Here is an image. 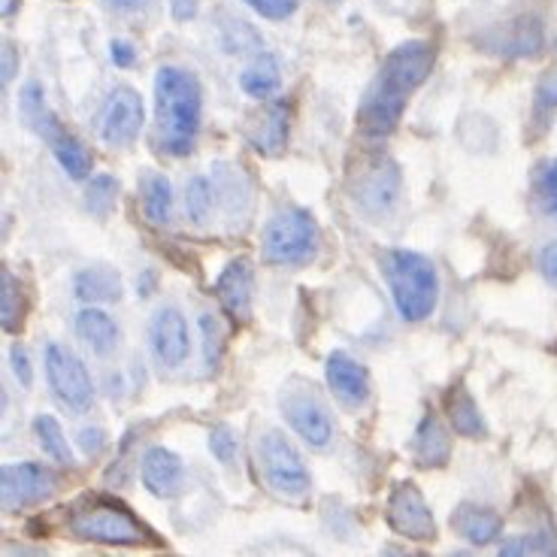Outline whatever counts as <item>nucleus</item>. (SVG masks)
Segmentation results:
<instances>
[{
  "instance_id": "obj_27",
  "label": "nucleus",
  "mask_w": 557,
  "mask_h": 557,
  "mask_svg": "<svg viewBox=\"0 0 557 557\" xmlns=\"http://www.w3.org/2000/svg\"><path fill=\"white\" fill-rule=\"evenodd\" d=\"M278 85H282V70H278L276 58L267 52H261L239 73V88L255 100H270L278 91Z\"/></svg>"
},
{
  "instance_id": "obj_14",
  "label": "nucleus",
  "mask_w": 557,
  "mask_h": 557,
  "mask_svg": "<svg viewBox=\"0 0 557 557\" xmlns=\"http://www.w3.org/2000/svg\"><path fill=\"white\" fill-rule=\"evenodd\" d=\"M149 348L164 370H180L191 355L188 319L180 307H161L149 321Z\"/></svg>"
},
{
  "instance_id": "obj_10",
  "label": "nucleus",
  "mask_w": 557,
  "mask_h": 557,
  "mask_svg": "<svg viewBox=\"0 0 557 557\" xmlns=\"http://www.w3.org/2000/svg\"><path fill=\"white\" fill-rule=\"evenodd\" d=\"M46 361V382L70 412H88L95 406V382L88 376V367L79 361L76 351H70L61 343H49L42 351Z\"/></svg>"
},
{
  "instance_id": "obj_48",
  "label": "nucleus",
  "mask_w": 557,
  "mask_h": 557,
  "mask_svg": "<svg viewBox=\"0 0 557 557\" xmlns=\"http://www.w3.org/2000/svg\"><path fill=\"white\" fill-rule=\"evenodd\" d=\"M555 46H557V42H555Z\"/></svg>"
},
{
  "instance_id": "obj_13",
  "label": "nucleus",
  "mask_w": 557,
  "mask_h": 557,
  "mask_svg": "<svg viewBox=\"0 0 557 557\" xmlns=\"http://www.w3.org/2000/svg\"><path fill=\"white\" fill-rule=\"evenodd\" d=\"M475 42L491 52V55L503 58H533L543 52L545 46V28L536 15H516L503 25L487 28L485 34H479Z\"/></svg>"
},
{
  "instance_id": "obj_11",
  "label": "nucleus",
  "mask_w": 557,
  "mask_h": 557,
  "mask_svg": "<svg viewBox=\"0 0 557 557\" xmlns=\"http://www.w3.org/2000/svg\"><path fill=\"white\" fill-rule=\"evenodd\" d=\"M385 521L397 536H404L409 543H433L436 540V518H433L431 503L416 482H397L391 487Z\"/></svg>"
},
{
  "instance_id": "obj_1",
  "label": "nucleus",
  "mask_w": 557,
  "mask_h": 557,
  "mask_svg": "<svg viewBox=\"0 0 557 557\" xmlns=\"http://www.w3.org/2000/svg\"><path fill=\"white\" fill-rule=\"evenodd\" d=\"M436 64V46L428 40H406L394 46L379 70L376 83L367 88L358 107V127L373 139L397 131L406 112V100L428 83Z\"/></svg>"
},
{
  "instance_id": "obj_21",
  "label": "nucleus",
  "mask_w": 557,
  "mask_h": 557,
  "mask_svg": "<svg viewBox=\"0 0 557 557\" xmlns=\"http://www.w3.org/2000/svg\"><path fill=\"white\" fill-rule=\"evenodd\" d=\"M409 451H412L416 467H421V470H443L451 460V436H448L446 424L433 412H428L418 421Z\"/></svg>"
},
{
  "instance_id": "obj_6",
  "label": "nucleus",
  "mask_w": 557,
  "mask_h": 557,
  "mask_svg": "<svg viewBox=\"0 0 557 557\" xmlns=\"http://www.w3.org/2000/svg\"><path fill=\"white\" fill-rule=\"evenodd\" d=\"M255 460L267 487L282 500H304L312 487L307 460L282 431H264L255 440Z\"/></svg>"
},
{
  "instance_id": "obj_26",
  "label": "nucleus",
  "mask_w": 557,
  "mask_h": 557,
  "mask_svg": "<svg viewBox=\"0 0 557 557\" xmlns=\"http://www.w3.org/2000/svg\"><path fill=\"white\" fill-rule=\"evenodd\" d=\"M139 195H143V212L149 222L158 224V227L173 222V185H170L168 176L146 170L139 176Z\"/></svg>"
},
{
  "instance_id": "obj_20",
  "label": "nucleus",
  "mask_w": 557,
  "mask_h": 557,
  "mask_svg": "<svg viewBox=\"0 0 557 557\" xmlns=\"http://www.w3.org/2000/svg\"><path fill=\"white\" fill-rule=\"evenodd\" d=\"M451 530L458 533L463 543L485 548V545L497 543L503 536V518L491 506L467 500L458 503V509L451 512Z\"/></svg>"
},
{
  "instance_id": "obj_40",
  "label": "nucleus",
  "mask_w": 557,
  "mask_h": 557,
  "mask_svg": "<svg viewBox=\"0 0 557 557\" xmlns=\"http://www.w3.org/2000/svg\"><path fill=\"white\" fill-rule=\"evenodd\" d=\"M79 448H83L85 458H98L100 451L107 448V433L100 431V428H85L79 433Z\"/></svg>"
},
{
  "instance_id": "obj_35",
  "label": "nucleus",
  "mask_w": 557,
  "mask_h": 557,
  "mask_svg": "<svg viewBox=\"0 0 557 557\" xmlns=\"http://www.w3.org/2000/svg\"><path fill=\"white\" fill-rule=\"evenodd\" d=\"M237 451L239 440L231 424H215V428L209 431V455L219 460V463L231 467V463L237 460Z\"/></svg>"
},
{
  "instance_id": "obj_16",
  "label": "nucleus",
  "mask_w": 557,
  "mask_h": 557,
  "mask_svg": "<svg viewBox=\"0 0 557 557\" xmlns=\"http://www.w3.org/2000/svg\"><path fill=\"white\" fill-rule=\"evenodd\" d=\"M34 131H40L42 139L49 143V149H52V154H55V161L61 164V170L67 173L70 180L83 182L91 176V170H95V158H91V152H88V146L58 122L55 112H46V115L40 119V125L34 127Z\"/></svg>"
},
{
  "instance_id": "obj_33",
  "label": "nucleus",
  "mask_w": 557,
  "mask_h": 557,
  "mask_svg": "<svg viewBox=\"0 0 557 557\" xmlns=\"http://www.w3.org/2000/svg\"><path fill=\"white\" fill-rule=\"evenodd\" d=\"M197 327H200V336H203V361H207L209 373H215L222 367L224 358V327L222 321L215 319L212 312H203L197 319Z\"/></svg>"
},
{
  "instance_id": "obj_19",
  "label": "nucleus",
  "mask_w": 557,
  "mask_h": 557,
  "mask_svg": "<svg viewBox=\"0 0 557 557\" xmlns=\"http://www.w3.org/2000/svg\"><path fill=\"white\" fill-rule=\"evenodd\" d=\"M324 379L336 397L348 406H361L370 400V373L361 361H355L348 351H331L324 363Z\"/></svg>"
},
{
  "instance_id": "obj_29",
  "label": "nucleus",
  "mask_w": 557,
  "mask_h": 557,
  "mask_svg": "<svg viewBox=\"0 0 557 557\" xmlns=\"http://www.w3.org/2000/svg\"><path fill=\"white\" fill-rule=\"evenodd\" d=\"M25 312H28V307H25V288H22V282L10 270H3L0 273V324H3V331L7 334L22 331Z\"/></svg>"
},
{
  "instance_id": "obj_42",
  "label": "nucleus",
  "mask_w": 557,
  "mask_h": 557,
  "mask_svg": "<svg viewBox=\"0 0 557 557\" xmlns=\"http://www.w3.org/2000/svg\"><path fill=\"white\" fill-rule=\"evenodd\" d=\"M110 58H112V64L119 70H127V67H134L137 64V49L131 46L127 40H112L110 42Z\"/></svg>"
},
{
  "instance_id": "obj_23",
  "label": "nucleus",
  "mask_w": 557,
  "mask_h": 557,
  "mask_svg": "<svg viewBox=\"0 0 557 557\" xmlns=\"http://www.w3.org/2000/svg\"><path fill=\"white\" fill-rule=\"evenodd\" d=\"M76 336L83 339L85 346L91 348L98 358H110L112 351L119 348V324L110 312H103L100 307H88L76 312Z\"/></svg>"
},
{
  "instance_id": "obj_38",
  "label": "nucleus",
  "mask_w": 557,
  "mask_h": 557,
  "mask_svg": "<svg viewBox=\"0 0 557 557\" xmlns=\"http://www.w3.org/2000/svg\"><path fill=\"white\" fill-rule=\"evenodd\" d=\"M533 107H536V112H555L557 110V70H548L543 79L536 83Z\"/></svg>"
},
{
  "instance_id": "obj_24",
  "label": "nucleus",
  "mask_w": 557,
  "mask_h": 557,
  "mask_svg": "<svg viewBox=\"0 0 557 557\" xmlns=\"http://www.w3.org/2000/svg\"><path fill=\"white\" fill-rule=\"evenodd\" d=\"M446 416L448 424H451V431L463 436V440H482L487 433L485 416H482V409L473 400V394L467 391L463 382L458 385H451L446 394Z\"/></svg>"
},
{
  "instance_id": "obj_30",
  "label": "nucleus",
  "mask_w": 557,
  "mask_h": 557,
  "mask_svg": "<svg viewBox=\"0 0 557 557\" xmlns=\"http://www.w3.org/2000/svg\"><path fill=\"white\" fill-rule=\"evenodd\" d=\"M115 200H119V180L115 176L98 173L95 180L88 182V188H85V207H88V212H95L98 219H107L115 209Z\"/></svg>"
},
{
  "instance_id": "obj_5",
  "label": "nucleus",
  "mask_w": 557,
  "mask_h": 557,
  "mask_svg": "<svg viewBox=\"0 0 557 557\" xmlns=\"http://www.w3.org/2000/svg\"><path fill=\"white\" fill-rule=\"evenodd\" d=\"M319 255V222L309 209L276 212L261 231V258L270 267H304Z\"/></svg>"
},
{
  "instance_id": "obj_43",
  "label": "nucleus",
  "mask_w": 557,
  "mask_h": 557,
  "mask_svg": "<svg viewBox=\"0 0 557 557\" xmlns=\"http://www.w3.org/2000/svg\"><path fill=\"white\" fill-rule=\"evenodd\" d=\"M540 273H543V278L548 285H555L557 288V239L555 243H548V246H543V251H540Z\"/></svg>"
},
{
  "instance_id": "obj_46",
  "label": "nucleus",
  "mask_w": 557,
  "mask_h": 557,
  "mask_svg": "<svg viewBox=\"0 0 557 557\" xmlns=\"http://www.w3.org/2000/svg\"><path fill=\"white\" fill-rule=\"evenodd\" d=\"M18 7H22V0H3V7H0V15H3V18H13Z\"/></svg>"
},
{
  "instance_id": "obj_17",
  "label": "nucleus",
  "mask_w": 557,
  "mask_h": 557,
  "mask_svg": "<svg viewBox=\"0 0 557 557\" xmlns=\"http://www.w3.org/2000/svg\"><path fill=\"white\" fill-rule=\"evenodd\" d=\"M215 297L237 324H249L251 300H255V270H251L249 258H234L224 264L215 278Z\"/></svg>"
},
{
  "instance_id": "obj_44",
  "label": "nucleus",
  "mask_w": 557,
  "mask_h": 557,
  "mask_svg": "<svg viewBox=\"0 0 557 557\" xmlns=\"http://www.w3.org/2000/svg\"><path fill=\"white\" fill-rule=\"evenodd\" d=\"M200 10V0H170V15H173V22H191Z\"/></svg>"
},
{
  "instance_id": "obj_8",
  "label": "nucleus",
  "mask_w": 557,
  "mask_h": 557,
  "mask_svg": "<svg viewBox=\"0 0 557 557\" xmlns=\"http://www.w3.org/2000/svg\"><path fill=\"white\" fill-rule=\"evenodd\" d=\"M278 412L309 448L324 451L334 440V416L327 404L321 400L315 385H309L304 379H294L292 385L278 394Z\"/></svg>"
},
{
  "instance_id": "obj_15",
  "label": "nucleus",
  "mask_w": 557,
  "mask_h": 557,
  "mask_svg": "<svg viewBox=\"0 0 557 557\" xmlns=\"http://www.w3.org/2000/svg\"><path fill=\"white\" fill-rule=\"evenodd\" d=\"M288 134H292V103L285 98L264 100V107L249 115V122H246L249 146L267 158L285 152Z\"/></svg>"
},
{
  "instance_id": "obj_25",
  "label": "nucleus",
  "mask_w": 557,
  "mask_h": 557,
  "mask_svg": "<svg viewBox=\"0 0 557 557\" xmlns=\"http://www.w3.org/2000/svg\"><path fill=\"white\" fill-rule=\"evenodd\" d=\"M73 294L91 307L119 304L122 300V278L110 267H85L73 278Z\"/></svg>"
},
{
  "instance_id": "obj_34",
  "label": "nucleus",
  "mask_w": 557,
  "mask_h": 557,
  "mask_svg": "<svg viewBox=\"0 0 557 557\" xmlns=\"http://www.w3.org/2000/svg\"><path fill=\"white\" fill-rule=\"evenodd\" d=\"M503 557H524V555H557L555 536L548 533H521L512 536L497 548Z\"/></svg>"
},
{
  "instance_id": "obj_37",
  "label": "nucleus",
  "mask_w": 557,
  "mask_h": 557,
  "mask_svg": "<svg viewBox=\"0 0 557 557\" xmlns=\"http://www.w3.org/2000/svg\"><path fill=\"white\" fill-rule=\"evenodd\" d=\"M249 3L251 10L258 15H264L270 22H282V18H292L300 7V0H243Z\"/></svg>"
},
{
  "instance_id": "obj_22",
  "label": "nucleus",
  "mask_w": 557,
  "mask_h": 557,
  "mask_svg": "<svg viewBox=\"0 0 557 557\" xmlns=\"http://www.w3.org/2000/svg\"><path fill=\"white\" fill-rule=\"evenodd\" d=\"M212 182H215V200L231 219H246L251 212V182L246 170L237 168L234 161H219L212 164Z\"/></svg>"
},
{
  "instance_id": "obj_2",
  "label": "nucleus",
  "mask_w": 557,
  "mask_h": 557,
  "mask_svg": "<svg viewBox=\"0 0 557 557\" xmlns=\"http://www.w3.org/2000/svg\"><path fill=\"white\" fill-rule=\"evenodd\" d=\"M203 122V88L191 70L168 64L154 73V143L164 154L195 152Z\"/></svg>"
},
{
  "instance_id": "obj_9",
  "label": "nucleus",
  "mask_w": 557,
  "mask_h": 557,
  "mask_svg": "<svg viewBox=\"0 0 557 557\" xmlns=\"http://www.w3.org/2000/svg\"><path fill=\"white\" fill-rule=\"evenodd\" d=\"M61 487V475L37 463V460H22V463H7L0 470V509L7 516L25 512L30 506H40Z\"/></svg>"
},
{
  "instance_id": "obj_3",
  "label": "nucleus",
  "mask_w": 557,
  "mask_h": 557,
  "mask_svg": "<svg viewBox=\"0 0 557 557\" xmlns=\"http://www.w3.org/2000/svg\"><path fill=\"white\" fill-rule=\"evenodd\" d=\"M70 536L83 540V543L112 545V548H125V545H158V536L149 524H143L125 503L98 494V497H85L70 509L67 518Z\"/></svg>"
},
{
  "instance_id": "obj_47",
  "label": "nucleus",
  "mask_w": 557,
  "mask_h": 557,
  "mask_svg": "<svg viewBox=\"0 0 557 557\" xmlns=\"http://www.w3.org/2000/svg\"><path fill=\"white\" fill-rule=\"evenodd\" d=\"M327 3H343V0H327Z\"/></svg>"
},
{
  "instance_id": "obj_28",
  "label": "nucleus",
  "mask_w": 557,
  "mask_h": 557,
  "mask_svg": "<svg viewBox=\"0 0 557 557\" xmlns=\"http://www.w3.org/2000/svg\"><path fill=\"white\" fill-rule=\"evenodd\" d=\"M34 436H37V446L42 448V455L49 460H55L61 467H73V451H70V440L61 421L49 412L34 418Z\"/></svg>"
},
{
  "instance_id": "obj_31",
  "label": "nucleus",
  "mask_w": 557,
  "mask_h": 557,
  "mask_svg": "<svg viewBox=\"0 0 557 557\" xmlns=\"http://www.w3.org/2000/svg\"><path fill=\"white\" fill-rule=\"evenodd\" d=\"M185 207H188V215L191 222L203 224L209 222L212 209H215V188L207 176H191L188 185H185Z\"/></svg>"
},
{
  "instance_id": "obj_41",
  "label": "nucleus",
  "mask_w": 557,
  "mask_h": 557,
  "mask_svg": "<svg viewBox=\"0 0 557 557\" xmlns=\"http://www.w3.org/2000/svg\"><path fill=\"white\" fill-rule=\"evenodd\" d=\"M15 73H18V52L10 40H3V49H0V79H3V88L13 83Z\"/></svg>"
},
{
  "instance_id": "obj_36",
  "label": "nucleus",
  "mask_w": 557,
  "mask_h": 557,
  "mask_svg": "<svg viewBox=\"0 0 557 557\" xmlns=\"http://www.w3.org/2000/svg\"><path fill=\"white\" fill-rule=\"evenodd\" d=\"M18 112L25 115V122H28L30 127L40 125V119L46 115V112H49L40 83H28L25 88H22V98H18Z\"/></svg>"
},
{
  "instance_id": "obj_4",
  "label": "nucleus",
  "mask_w": 557,
  "mask_h": 557,
  "mask_svg": "<svg viewBox=\"0 0 557 557\" xmlns=\"http://www.w3.org/2000/svg\"><path fill=\"white\" fill-rule=\"evenodd\" d=\"M382 276L388 282L391 300L404 321L431 319L440 304V273L431 258L409 249H388L382 258Z\"/></svg>"
},
{
  "instance_id": "obj_32",
  "label": "nucleus",
  "mask_w": 557,
  "mask_h": 557,
  "mask_svg": "<svg viewBox=\"0 0 557 557\" xmlns=\"http://www.w3.org/2000/svg\"><path fill=\"white\" fill-rule=\"evenodd\" d=\"M533 195L548 215H557V158H545L533 168Z\"/></svg>"
},
{
  "instance_id": "obj_7",
  "label": "nucleus",
  "mask_w": 557,
  "mask_h": 557,
  "mask_svg": "<svg viewBox=\"0 0 557 557\" xmlns=\"http://www.w3.org/2000/svg\"><path fill=\"white\" fill-rule=\"evenodd\" d=\"M404 191L397 161L385 152L361 154V164L348 170V195L367 215H388Z\"/></svg>"
},
{
  "instance_id": "obj_12",
  "label": "nucleus",
  "mask_w": 557,
  "mask_h": 557,
  "mask_svg": "<svg viewBox=\"0 0 557 557\" xmlns=\"http://www.w3.org/2000/svg\"><path fill=\"white\" fill-rule=\"evenodd\" d=\"M146 125V107L143 98L131 85L112 88L103 115H100V139L112 149H127L134 146Z\"/></svg>"
},
{
  "instance_id": "obj_18",
  "label": "nucleus",
  "mask_w": 557,
  "mask_h": 557,
  "mask_svg": "<svg viewBox=\"0 0 557 557\" xmlns=\"http://www.w3.org/2000/svg\"><path fill=\"white\" fill-rule=\"evenodd\" d=\"M139 479L143 487L158 497V500H170L176 497L185 485V463L176 451L164 446L146 448V455L139 458Z\"/></svg>"
},
{
  "instance_id": "obj_39",
  "label": "nucleus",
  "mask_w": 557,
  "mask_h": 557,
  "mask_svg": "<svg viewBox=\"0 0 557 557\" xmlns=\"http://www.w3.org/2000/svg\"><path fill=\"white\" fill-rule=\"evenodd\" d=\"M10 367H13L15 379H18L25 388H30V382H34V367H30L28 348L22 346V343H15V346L10 348Z\"/></svg>"
},
{
  "instance_id": "obj_45",
  "label": "nucleus",
  "mask_w": 557,
  "mask_h": 557,
  "mask_svg": "<svg viewBox=\"0 0 557 557\" xmlns=\"http://www.w3.org/2000/svg\"><path fill=\"white\" fill-rule=\"evenodd\" d=\"M110 10H119V13H134V10H139L146 0H103Z\"/></svg>"
}]
</instances>
